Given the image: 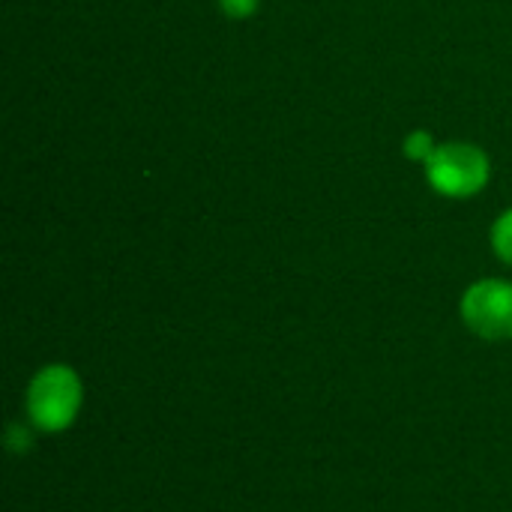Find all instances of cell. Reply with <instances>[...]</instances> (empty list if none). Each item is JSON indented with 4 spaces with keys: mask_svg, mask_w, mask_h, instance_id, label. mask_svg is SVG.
I'll return each instance as SVG.
<instances>
[{
    "mask_svg": "<svg viewBox=\"0 0 512 512\" xmlns=\"http://www.w3.org/2000/svg\"><path fill=\"white\" fill-rule=\"evenodd\" d=\"M489 174H492L489 156L468 141L438 144L426 162V180L444 198L477 195L480 189H486Z\"/></svg>",
    "mask_w": 512,
    "mask_h": 512,
    "instance_id": "7a4b0ae2",
    "label": "cell"
},
{
    "mask_svg": "<svg viewBox=\"0 0 512 512\" xmlns=\"http://www.w3.org/2000/svg\"><path fill=\"white\" fill-rule=\"evenodd\" d=\"M219 6L228 18H249L258 9V0H219Z\"/></svg>",
    "mask_w": 512,
    "mask_h": 512,
    "instance_id": "8992f818",
    "label": "cell"
},
{
    "mask_svg": "<svg viewBox=\"0 0 512 512\" xmlns=\"http://www.w3.org/2000/svg\"><path fill=\"white\" fill-rule=\"evenodd\" d=\"M24 402H27V417L36 429L63 432L75 423L84 402V390L72 369L45 366L42 372L33 375Z\"/></svg>",
    "mask_w": 512,
    "mask_h": 512,
    "instance_id": "6da1fadb",
    "label": "cell"
},
{
    "mask_svg": "<svg viewBox=\"0 0 512 512\" xmlns=\"http://www.w3.org/2000/svg\"><path fill=\"white\" fill-rule=\"evenodd\" d=\"M435 138H432V132H426V129H417V132H411L408 138H405V156L408 159H417V162H429V156L435 153Z\"/></svg>",
    "mask_w": 512,
    "mask_h": 512,
    "instance_id": "5b68a950",
    "label": "cell"
},
{
    "mask_svg": "<svg viewBox=\"0 0 512 512\" xmlns=\"http://www.w3.org/2000/svg\"><path fill=\"white\" fill-rule=\"evenodd\" d=\"M492 249L501 261L512 264V207L501 213L492 225Z\"/></svg>",
    "mask_w": 512,
    "mask_h": 512,
    "instance_id": "277c9868",
    "label": "cell"
},
{
    "mask_svg": "<svg viewBox=\"0 0 512 512\" xmlns=\"http://www.w3.org/2000/svg\"><path fill=\"white\" fill-rule=\"evenodd\" d=\"M462 318L471 333L501 342L512 339V282L483 279L462 297Z\"/></svg>",
    "mask_w": 512,
    "mask_h": 512,
    "instance_id": "3957f363",
    "label": "cell"
}]
</instances>
